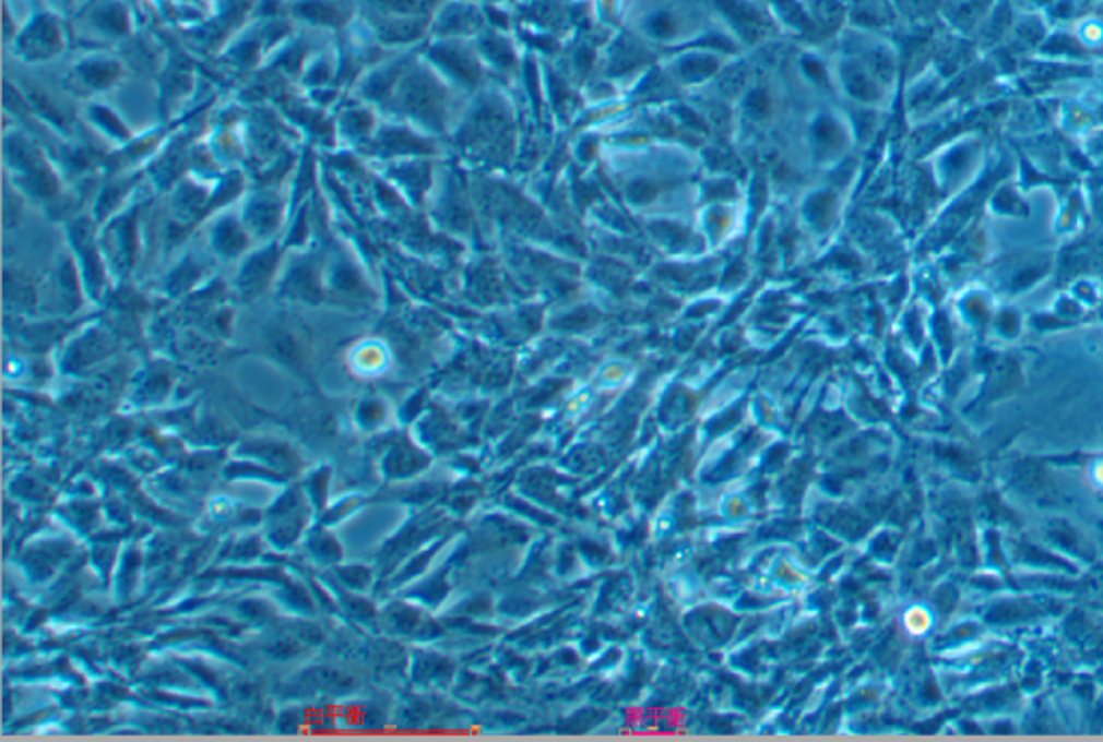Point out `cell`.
I'll list each match as a JSON object with an SVG mask.
<instances>
[{
	"label": "cell",
	"mask_w": 1103,
	"mask_h": 742,
	"mask_svg": "<svg viewBox=\"0 0 1103 742\" xmlns=\"http://www.w3.org/2000/svg\"><path fill=\"white\" fill-rule=\"evenodd\" d=\"M66 48L63 26L57 15L39 13L31 24L15 35V52L28 63H41L55 59Z\"/></svg>",
	"instance_id": "cell-1"
},
{
	"label": "cell",
	"mask_w": 1103,
	"mask_h": 742,
	"mask_svg": "<svg viewBox=\"0 0 1103 742\" xmlns=\"http://www.w3.org/2000/svg\"><path fill=\"white\" fill-rule=\"evenodd\" d=\"M76 74L84 84L95 86V88H104V86H110L117 82V77L121 75V65L112 59L95 57V59L82 61L76 68Z\"/></svg>",
	"instance_id": "cell-4"
},
{
	"label": "cell",
	"mask_w": 1103,
	"mask_h": 742,
	"mask_svg": "<svg viewBox=\"0 0 1103 742\" xmlns=\"http://www.w3.org/2000/svg\"><path fill=\"white\" fill-rule=\"evenodd\" d=\"M296 13L305 20H311L313 24H325V26H336L347 20L345 7L336 0H303L296 7Z\"/></svg>",
	"instance_id": "cell-3"
},
{
	"label": "cell",
	"mask_w": 1103,
	"mask_h": 742,
	"mask_svg": "<svg viewBox=\"0 0 1103 742\" xmlns=\"http://www.w3.org/2000/svg\"><path fill=\"white\" fill-rule=\"evenodd\" d=\"M91 24L106 35H126L130 31V15L119 2H99L91 9Z\"/></svg>",
	"instance_id": "cell-2"
},
{
	"label": "cell",
	"mask_w": 1103,
	"mask_h": 742,
	"mask_svg": "<svg viewBox=\"0 0 1103 742\" xmlns=\"http://www.w3.org/2000/svg\"><path fill=\"white\" fill-rule=\"evenodd\" d=\"M57 2H61V4H72L74 0H57Z\"/></svg>",
	"instance_id": "cell-5"
}]
</instances>
